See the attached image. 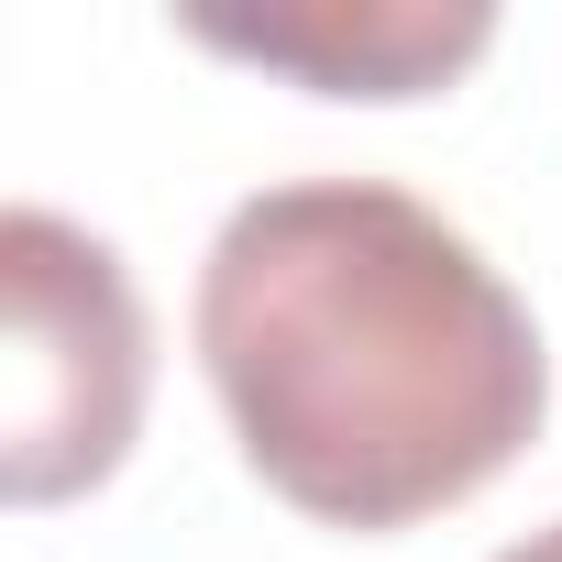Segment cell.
Masks as SVG:
<instances>
[{
	"label": "cell",
	"mask_w": 562,
	"mask_h": 562,
	"mask_svg": "<svg viewBox=\"0 0 562 562\" xmlns=\"http://www.w3.org/2000/svg\"><path fill=\"white\" fill-rule=\"evenodd\" d=\"M177 34L310 100H430L496 45V12L485 0H265V12H177Z\"/></svg>",
	"instance_id": "obj_3"
},
{
	"label": "cell",
	"mask_w": 562,
	"mask_h": 562,
	"mask_svg": "<svg viewBox=\"0 0 562 562\" xmlns=\"http://www.w3.org/2000/svg\"><path fill=\"white\" fill-rule=\"evenodd\" d=\"M155 321L133 265L67 210H0V496L67 507L144 441Z\"/></svg>",
	"instance_id": "obj_2"
},
{
	"label": "cell",
	"mask_w": 562,
	"mask_h": 562,
	"mask_svg": "<svg viewBox=\"0 0 562 562\" xmlns=\"http://www.w3.org/2000/svg\"><path fill=\"white\" fill-rule=\"evenodd\" d=\"M496 562H562V518H551V529H529V540H507Z\"/></svg>",
	"instance_id": "obj_4"
},
{
	"label": "cell",
	"mask_w": 562,
	"mask_h": 562,
	"mask_svg": "<svg viewBox=\"0 0 562 562\" xmlns=\"http://www.w3.org/2000/svg\"><path fill=\"white\" fill-rule=\"evenodd\" d=\"M188 331L254 485L353 540L485 496L551 419L529 299L386 177L254 188L210 232Z\"/></svg>",
	"instance_id": "obj_1"
}]
</instances>
